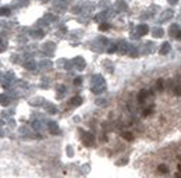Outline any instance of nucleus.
<instances>
[{"label":"nucleus","instance_id":"obj_1","mask_svg":"<svg viewBox=\"0 0 181 178\" xmlns=\"http://www.w3.org/2000/svg\"><path fill=\"white\" fill-rule=\"evenodd\" d=\"M159 171L160 172H166V174H167V172H169V167L166 166V164H160L159 166Z\"/></svg>","mask_w":181,"mask_h":178},{"label":"nucleus","instance_id":"obj_2","mask_svg":"<svg viewBox=\"0 0 181 178\" xmlns=\"http://www.w3.org/2000/svg\"><path fill=\"white\" fill-rule=\"evenodd\" d=\"M123 138H125L127 141H133V135H131L130 132H125V134H123Z\"/></svg>","mask_w":181,"mask_h":178},{"label":"nucleus","instance_id":"obj_3","mask_svg":"<svg viewBox=\"0 0 181 178\" xmlns=\"http://www.w3.org/2000/svg\"><path fill=\"white\" fill-rule=\"evenodd\" d=\"M163 46H164V47H163V50L160 52V53H162V54H164V53H167V52H169V49H170V47H169V43H164Z\"/></svg>","mask_w":181,"mask_h":178},{"label":"nucleus","instance_id":"obj_4","mask_svg":"<svg viewBox=\"0 0 181 178\" xmlns=\"http://www.w3.org/2000/svg\"><path fill=\"white\" fill-rule=\"evenodd\" d=\"M100 29H103V31H105V29H107V25H102Z\"/></svg>","mask_w":181,"mask_h":178},{"label":"nucleus","instance_id":"obj_5","mask_svg":"<svg viewBox=\"0 0 181 178\" xmlns=\"http://www.w3.org/2000/svg\"><path fill=\"white\" fill-rule=\"evenodd\" d=\"M177 38L180 39V41H181V33H178V35H177Z\"/></svg>","mask_w":181,"mask_h":178},{"label":"nucleus","instance_id":"obj_6","mask_svg":"<svg viewBox=\"0 0 181 178\" xmlns=\"http://www.w3.org/2000/svg\"><path fill=\"white\" fill-rule=\"evenodd\" d=\"M178 170H180V171H181V164H180V166H178Z\"/></svg>","mask_w":181,"mask_h":178}]
</instances>
